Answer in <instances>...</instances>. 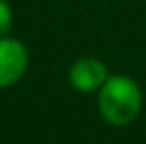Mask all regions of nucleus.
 <instances>
[{
    "mask_svg": "<svg viewBox=\"0 0 146 144\" xmlns=\"http://www.w3.org/2000/svg\"><path fill=\"white\" fill-rule=\"evenodd\" d=\"M144 91L129 74H110L98 91V110L108 125L125 127L140 117Z\"/></svg>",
    "mask_w": 146,
    "mask_h": 144,
    "instance_id": "obj_1",
    "label": "nucleus"
},
{
    "mask_svg": "<svg viewBox=\"0 0 146 144\" xmlns=\"http://www.w3.org/2000/svg\"><path fill=\"white\" fill-rule=\"evenodd\" d=\"M15 15H13V7L9 4V0H0V36H7L13 28Z\"/></svg>",
    "mask_w": 146,
    "mask_h": 144,
    "instance_id": "obj_4",
    "label": "nucleus"
},
{
    "mask_svg": "<svg viewBox=\"0 0 146 144\" xmlns=\"http://www.w3.org/2000/svg\"><path fill=\"white\" fill-rule=\"evenodd\" d=\"M108 76H110L108 66L93 55L78 57L76 62H72V66L68 70L70 85L80 93H98Z\"/></svg>",
    "mask_w": 146,
    "mask_h": 144,
    "instance_id": "obj_3",
    "label": "nucleus"
},
{
    "mask_svg": "<svg viewBox=\"0 0 146 144\" xmlns=\"http://www.w3.org/2000/svg\"><path fill=\"white\" fill-rule=\"evenodd\" d=\"M30 68V51L19 38L0 36V89L15 87Z\"/></svg>",
    "mask_w": 146,
    "mask_h": 144,
    "instance_id": "obj_2",
    "label": "nucleus"
}]
</instances>
